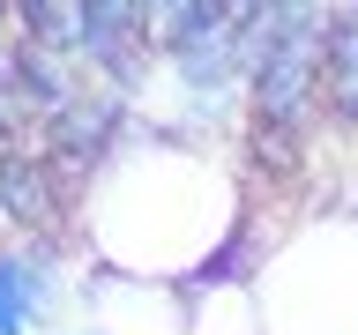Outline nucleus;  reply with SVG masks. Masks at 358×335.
<instances>
[{
	"label": "nucleus",
	"mask_w": 358,
	"mask_h": 335,
	"mask_svg": "<svg viewBox=\"0 0 358 335\" xmlns=\"http://www.w3.org/2000/svg\"><path fill=\"white\" fill-rule=\"evenodd\" d=\"M75 231L97 268L187 290L217 276L224 253L246 239L239 164L217 142H179V134L150 127L142 142H120L83 172Z\"/></svg>",
	"instance_id": "obj_1"
},
{
	"label": "nucleus",
	"mask_w": 358,
	"mask_h": 335,
	"mask_svg": "<svg viewBox=\"0 0 358 335\" xmlns=\"http://www.w3.org/2000/svg\"><path fill=\"white\" fill-rule=\"evenodd\" d=\"M262 335H358V209L291 223L254 268Z\"/></svg>",
	"instance_id": "obj_2"
},
{
	"label": "nucleus",
	"mask_w": 358,
	"mask_h": 335,
	"mask_svg": "<svg viewBox=\"0 0 358 335\" xmlns=\"http://www.w3.org/2000/svg\"><path fill=\"white\" fill-rule=\"evenodd\" d=\"M329 15L336 8H276L268 52L246 82L254 142H299L329 112Z\"/></svg>",
	"instance_id": "obj_3"
},
{
	"label": "nucleus",
	"mask_w": 358,
	"mask_h": 335,
	"mask_svg": "<svg viewBox=\"0 0 358 335\" xmlns=\"http://www.w3.org/2000/svg\"><path fill=\"white\" fill-rule=\"evenodd\" d=\"M67 276L52 261V239H0V335H30L38 320H60Z\"/></svg>",
	"instance_id": "obj_4"
},
{
	"label": "nucleus",
	"mask_w": 358,
	"mask_h": 335,
	"mask_svg": "<svg viewBox=\"0 0 358 335\" xmlns=\"http://www.w3.org/2000/svg\"><path fill=\"white\" fill-rule=\"evenodd\" d=\"M179 298H187V335H262V306L246 276H201Z\"/></svg>",
	"instance_id": "obj_5"
},
{
	"label": "nucleus",
	"mask_w": 358,
	"mask_h": 335,
	"mask_svg": "<svg viewBox=\"0 0 358 335\" xmlns=\"http://www.w3.org/2000/svg\"><path fill=\"white\" fill-rule=\"evenodd\" d=\"M329 112L358 127V8L329 15Z\"/></svg>",
	"instance_id": "obj_6"
},
{
	"label": "nucleus",
	"mask_w": 358,
	"mask_h": 335,
	"mask_svg": "<svg viewBox=\"0 0 358 335\" xmlns=\"http://www.w3.org/2000/svg\"><path fill=\"white\" fill-rule=\"evenodd\" d=\"M75 335H97V328H83V320H75Z\"/></svg>",
	"instance_id": "obj_7"
},
{
	"label": "nucleus",
	"mask_w": 358,
	"mask_h": 335,
	"mask_svg": "<svg viewBox=\"0 0 358 335\" xmlns=\"http://www.w3.org/2000/svg\"><path fill=\"white\" fill-rule=\"evenodd\" d=\"M0 231H8V216H0Z\"/></svg>",
	"instance_id": "obj_8"
}]
</instances>
